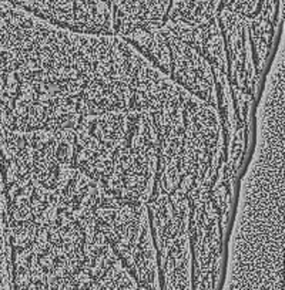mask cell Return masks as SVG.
Segmentation results:
<instances>
[{
    "label": "cell",
    "mask_w": 285,
    "mask_h": 290,
    "mask_svg": "<svg viewBox=\"0 0 285 290\" xmlns=\"http://www.w3.org/2000/svg\"><path fill=\"white\" fill-rule=\"evenodd\" d=\"M111 10L114 33L153 32L165 24L173 0H104Z\"/></svg>",
    "instance_id": "cell-1"
},
{
    "label": "cell",
    "mask_w": 285,
    "mask_h": 290,
    "mask_svg": "<svg viewBox=\"0 0 285 290\" xmlns=\"http://www.w3.org/2000/svg\"><path fill=\"white\" fill-rule=\"evenodd\" d=\"M40 20L78 33L76 0H3Z\"/></svg>",
    "instance_id": "cell-2"
},
{
    "label": "cell",
    "mask_w": 285,
    "mask_h": 290,
    "mask_svg": "<svg viewBox=\"0 0 285 290\" xmlns=\"http://www.w3.org/2000/svg\"><path fill=\"white\" fill-rule=\"evenodd\" d=\"M262 0H221L220 9L244 16L247 19H254L259 12Z\"/></svg>",
    "instance_id": "cell-3"
}]
</instances>
